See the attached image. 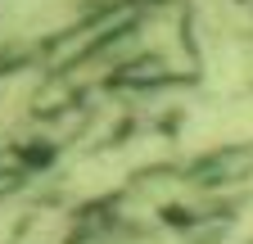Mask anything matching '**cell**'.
Instances as JSON below:
<instances>
[{"label":"cell","instance_id":"obj_1","mask_svg":"<svg viewBox=\"0 0 253 244\" xmlns=\"http://www.w3.org/2000/svg\"><path fill=\"white\" fill-rule=\"evenodd\" d=\"M32 167H37V159L27 154V149H0V208H5L23 186H27V176H32Z\"/></svg>","mask_w":253,"mask_h":244}]
</instances>
